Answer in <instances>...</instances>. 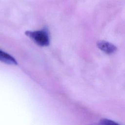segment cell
<instances>
[{
	"instance_id": "277c9868",
	"label": "cell",
	"mask_w": 125,
	"mask_h": 125,
	"mask_svg": "<svg viewBox=\"0 0 125 125\" xmlns=\"http://www.w3.org/2000/svg\"><path fill=\"white\" fill-rule=\"evenodd\" d=\"M100 125H120L118 123L108 119H102L100 121Z\"/></svg>"
},
{
	"instance_id": "6da1fadb",
	"label": "cell",
	"mask_w": 125,
	"mask_h": 125,
	"mask_svg": "<svg viewBox=\"0 0 125 125\" xmlns=\"http://www.w3.org/2000/svg\"><path fill=\"white\" fill-rule=\"evenodd\" d=\"M25 33L36 44L41 46H46L49 44V33L46 27L34 31H27Z\"/></svg>"
},
{
	"instance_id": "3957f363",
	"label": "cell",
	"mask_w": 125,
	"mask_h": 125,
	"mask_svg": "<svg viewBox=\"0 0 125 125\" xmlns=\"http://www.w3.org/2000/svg\"><path fill=\"white\" fill-rule=\"evenodd\" d=\"M0 61L9 64H18L16 59L9 54L0 50Z\"/></svg>"
},
{
	"instance_id": "7a4b0ae2",
	"label": "cell",
	"mask_w": 125,
	"mask_h": 125,
	"mask_svg": "<svg viewBox=\"0 0 125 125\" xmlns=\"http://www.w3.org/2000/svg\"><path fill=\"white\" fill-rule=\"evenodd\" d=\"M97 45L100 50L108 54L113 53L117 50V48L115 45L105 41L98 42Z\"/></svg>"
},
{
	"instance_id": "5b68a950",
	"label": "cell",
	"mask_w": 125,
	"mask_h": 125,
	"mask_svg": "<svg viewBox=\"0 0 125 125\" xmlns=\"http://www.w3.org/2000/svg\"></svg>"
}]
</instances>
